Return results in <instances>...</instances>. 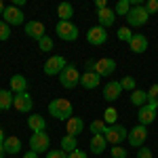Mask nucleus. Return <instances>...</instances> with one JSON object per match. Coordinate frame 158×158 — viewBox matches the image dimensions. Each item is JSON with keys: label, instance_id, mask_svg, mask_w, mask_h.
<instances>
[{"label": "nucleus", "instance_id": "f257e3e1", "mask_svg": "<svg viewBox=\"0 0 158 158\" xmlns=\"http://www.w3.org/2000/svg\"><path fill=\"white\" fill-rule=\"evenodd\" d=\"M72 103L68 101V99H63V97H59V99H53L49 103V114L53 116V118H57V120H70L72 118Z\"/></svg>", "mask_w": 158, "mask_h": 158}, {"label": "nucleus", "instance_id": "f03ea898", "mask_svg": "<svg viewBox=\"0 0 158 158\" xmlns=\"http://www.w3.org/2000/svg\"><path fill=\"white\" fill-rule=\"evenodd\" d=\"M150 21V15H148L146 6H131V11L127 15V23L131 25V27H141V25H146Z\"/></svg>", "mask_w": 158, "mask_h": 158}, {"label": "nucleus", "instance_id": "7ed1b4c3", "mask_svg": "<svg viewBox=\"0 0 158 158\" xmlns=\"http://www.w3.org/2000/svg\"><path fill=\"white\" fill-rule=\"evenodd\" d=\"M55 34H57L61 40H65V42H72V40L78 38V27H76L72 21H57Z\"/></svg>", "mask_w": 158, "mask_h": 158}, {"label": "nucleus", "instance_id": "20e7f679", "mask_svg": "<svg viewBox=\"0 0 158 158\" xmlns=\"http://www.w3.org/2000/svg\"><path fill=\"white\" fill-rule=\"evenodd\" d=\"M59 82L65 86V89H74V86L80 82V74L74 68V63H68V65L63 68V72L59 74Z\"/></svg>", "mask_w": 158, "mask_h": 158}, {"label": "nucleus", "instance_id": "39448f33", "mask_svg": "<svg viewBox=\"0 0 158 158\" xmlns=\"http://www.w3.org/2000/svg\"><path fill=\"white\" fill-rule=\"evenodd\" d=\"M103 137L108 139V143H112V146H120L122 141L129 137V131L122 124H112V127H108V131H106Z\"/></svg>", "mask_w": 158, "mask_h": 158}, {"label": "nucleus", "instance_id": "423d86ee", "mask_svg": "<svg viewBox=\"0 0 158 158\" xmlns=\"http://www.w3.org/2000/svg\"><path fill=\"white\" fill-rule=\"evenodd\" d=\"M65 65H68L65 57H61V55H53V57H49L47 63H44V74H47V76H59V74L63 72Z\"/></svg>", "mask_w": 158, "mask_h": 158}, {"label": "nucleus", "instance_id": "0eeeda50", "mask_svg": "<svg viewBox=\"0 0 158 158\" xmlns=\"http://www.w3.org/2000/svg\"><path fill=\"white\" fill-rule=\"evenodd\" d=\"M49 146H51V137L47 135V131L44 133H34L32 137H30V150L32 152H49Z\"/></svg>", "mask_w": 158, "mask_h": 158}, {"label": "nucleus", "instance_id": "6e6552de", "mask_svg": "<svg viewBox=\"0 0 158 158\" xmlns=\"http://www.w3.org/2000/svg\"><path fill=\"white\" fill-rule=\"evenodd\" d=\"M129 143L133 148H143V143H146L148 139V127H143V124H137V127H133L131 131H129Z\"/></svg>", "mask_w": 158, "mask_h": 158}, {"label": "nucleus", "instance_id": "1a4fd4ad", "mask_svg": "<svg viewBox=\"0 0 158 158\" xmlns=\"http://www.w3.org/2000/svg\"><path fill=\"white\" fill-rule=\"evenodd\" d=\"M106 40H108V30H106V27H101V25L89 27V32H86V42H89V44L101 47Z\"/></svg>", "mask_w": 158, "mask_h": 158}, {"label": "nucleus", "instance_id": "9d476101", "mask_svg": "<svg viewBox=\"0 0 158 158\" xmlns=\"http://www.w3.org/2000/svg\"><path fill=\"white\" fill-rule=\"evenodd\" d=\"M156 103H152V101H148L146 106H141L139 108V112H137V118H139V124H143V127H148V124H152V122L156 120Z\"/></svg>", "mask_w": 158, "mask_h": 158}, {"label": "nucleus", "instance_id": "9b49d317", "mask_svg": "<svg viewBox=\"0 0 158 158\" xmlns=\"http://www.w3.org/2000/svg\"><path fill=\"white\" fill-rule=\"evenodd\" d=\"M2 21L9 23V25H21L23 23V11L17 9L15 4H11V6H6L4 13H2Z\"/></svg>", "mask_w": 158, "mask_h": 158}, {"label": "nucleus", "instance_id": "f8f14e48", "mask_svg": "<svg viewBox=\"0 0 158 158\" xmlns=\"http://www.w3.org/2000/svg\"><path fill=\"white\" fill-rule=\"evenodd\" d=\"M93 72L97 74L99 78H101V76H112V74L116 72V61L110 59V57L97 59V61H95V68H93Z\"/></svg>", "mask_w": 158, "mask_h": 158}, {"label": "nucleus", "instance_id": "ddd939ff", "mask_svg": "<svg viewBox=\"0 0 158 158\" xmlns=\"http://www.w3.org/2000/svg\"><path fill=\"white\" fill-rule=\"evenodd\" d=\"M34 106V101L30 97V93H19V95H15V101H13V108L17 110V112H30Z\"/></svg>", "mask_w": 158, "mask_h": 158}, {"label": "nucleus", "instance_id": "4468645a", "mask_svg": "<svg viewBox=\"0 0 158 158\" xmlns=\"http://www.w3.org/2000/svg\"><path fill=\"white\" fill-rule=\"evenodd\" d=\"M120 93H122V86L116 80H110L108 85H103V97L108 99V101H116V99L120 97Z\"/></svg>", "mask_w": 158, "mask_h": 158}, {"label": "nucleus", "instance_id": "2eb2a0df", "mask_svg": "<svg viewBox=\"0 0 158 158\" xmlns=\"http://www.w3.org/2000/svg\"><path fill=\"white\" fill-rule=\"evenodd\" d=\"M25 34L30 38H34V40H40L42 36H47L44 34V23H40V21H27L25 23Z\"/></svg>", "mask_w": 158, "mask_h": 158}, {"label": "nucleus", "instance_id": "dca6fc26", "mask_svg": "<svg viewBox=\"0 0 158 158\" xmlns=\"http://www.w3.org/2000/svg\"><path fill=\"white\" fill-rule=\"evenodd\" d=\"M97 19H99V25L101 27H112L114 25V21H116V13H114V9H103V11H97Z\"/></svg>", "mask_w": 158, "mask_h": 158}, {"label": "nucleus", "instance_id": "f3484780", "mask_svg": "<svg viewBox=\"0 0 158 158\" xmlns=\"http://www.w3.org/2000/svg\"><path fill=\"white\" fill-rule=\"evenodd\" d=\"M129 47H131L133 53L141 55V53H146V51H148V38L143 36V34H133L131 42H129Z\"/></svg>", "mask_w": 158, "mask_h": 158}, {"label": "nucleus", "instance_id": "a211bd4d", "mask_svg": "<svg viewBox=\"0 0 158 158\" xmlns=\"http://www.w3.org/2000/svg\"><path fill=\"white\" fill-rule=\"evenodd\" d=\"M11 91L15 93V95L27 93V80H25L23 74H13L11 76Z\"/></svg>", "mask_w": 158, "mask_h": 158}, {"label": "nucleus", "instance_id": "6ab92c4d", "mask_svg": "<svg viewBox=\"0 0 158 158\" xmlns=\"http://www.w3.org/2000/svg\"><path fill=\"white\" fill-rule=\"evenodd\" d=\"M27 127L32 129V133H44L47 131V120L40 116V114H32L27 118Z\"/></svg>", "mask_w": 158, "mask_h": 158}, {"label": "nucleus", "instance_id": "aec40b11", "mask_svg": "<svg viewBox=\"0 0 158 158\" xmlns=\"http://www.w3.org/2000/svg\"><path fill=\"white\" fill-rule=\"evenodd\" d=\"M99 78L95 72H85V74H80V85L85 86V89H89V91H93V89H97L99 86Z\"/></svg>", "mask_w": 158, "mask_h": 158}, {"label": "nucleus", "instance_id": "412c9836", "mask_svg": "<svg viewBox=\"0 0 158 158\" xmlns=\"http://www.w3.org/2000/svg\"><path fill=\"white\" fill-rule=\"evenodd\" d=\"M82 129H85V122H82V118H78V116H72L70 120L65 122V131H68V135H80L82 133Z\"/></svg>", "mask_w": 158, "mask_h": 158}, {"label": "nucleus", "instance_id": "4be33fe9", "mask_svg": "<svg viewBox=\"0 0 158 158\" xmlns=\"http://www.w3.org/2000/svg\"><path fill=\"white\" fill-rule=\"evenodd\" d=\"M2 146H4V152H6V154H13V156H15V154H19V152H21V139H19V137H15V135H11V137H6V139H4V143H2Z\"/></svg>", "mask_w": 158, "mask_h": 158}, {"label": "nucleus", "instance_id": "5701e85b", "mask_svg": "<svg viewBox=\"0 0 158 158\" xmlns=\"http://www.w3.org/2000/svg\"><path fill=\"white\" fill-rule=\"evenodd\" d=\"M108 148V139L103 135H93L91 137V152L93 154H103Z\"/></svg>", "mask_w": 158, "mask_h": 158}, {"label": "nucleus", "instance_id": "b1692460", "mask_svg": "<svg viewBox=\"0 0 158 158\" xmlns=\"http://www.w3.org/2000/svg\"><path fill=\"white\" fill-rule=\"evenodd\" d=\"M57 17H59V21H72L74 6L70 2H61L59 6H57Z\"/></svg>", "mask_w": 158, "mask_h": 158}, {"label": "nucleus", "instance_id": "393cba45", "mask_svg": "<svg viewBox=\"0 0 158 158\" xmlns=\"http://www.w3.org/2000/svg\"><path fill=\"white\" fill-rule=\"evenodd\" d=\"M13 91H6V89H0V112H4V110L13 108Z\"/></svg>", "mask_w": 158, "mask_h": 158}, {"label": "nucleus", "instance_id": "a878e982", "mask_svg": "<svg viewBox=\"0 0 158 158\" xmlns=\"http://www.w3.org/2000/svg\"><path fill=\"white\" fill-rule=\"evenodd\" d=\"M61 150L65 152V154H70L74 150H78V141H76V137L74 135H63L61 137Z\"/></svg>", "mask_w": 158, "mask_h": 158}, {"label": "nucleus", "instance_id": "bb28decb", "mask_svg": "<svg viewBox=\"0 0 158 158\" xmlns=\"http://www.w3.org/2000/svg\"><path fill=\"white\" fill-rule=\"evenodd\" d=\"M131 103H133V106H137V108L146 106V103H148V91H141V89H135L133 93H131Z\"/></svg>", "mask_w": 158, "mask_h": 158}, {"label": "nucleus", "instance_id": "cd10ccee", "mask_svg": "<svg viewBox=\"0 0 158 158\" xmlns=\"http://www.w3.org/2000/svg\"><path fill=\"white\" fill-rule=\"evenodd\" d=\"M129 11H131V0H118V4L114 6L116 17H127Z\"/></svg>", "mask_w": 158, "mask_h": 158}, {"label": "nucleus", "instance_id": "c85d7f7f", "mask_svg": "<svg viewBox=\"0 0 158 158\" xmlns=\"http://www.w3.org/2000/svg\"><path fill=\"white\" fill-rule=\"evenodd\" d=\"M116 120H118V110L116 108H106V112H103V122L108 124V127H112V124H116Z\"/></svg>", "mask_w": 158, "mask_h": 158}, {"label": "nucleus", "instance_id": "c756f323", "mask_svg": "<svg viewBox=\"0 0 158 158\" xmlns=\"http://www.w3.org/2000/svg\"><path fill=\"white\" fill-rule=\"evenodd\" d=\"M106 131H108V124H106L103 120L91 122V133L93 135H106Z\"/></svg>", "mask_w": 158, "mask_h": 158}, {"label": "nucleus", "instance_id": "7c9ffc66", "mask_svg": "<svg viewBox=\"0 0 158 158\" xmlns=\"http://www.w3.org/2000/svg\"><path fill=\"white\" fill-rule=\"evenodd\" d=\"M118 82H120L122 91H131V93L135 91V85H137L133 76H122V80H118Z\"/></svg>", "mask_w": 158, "mask_h": 158}, {"label": "nucleus", "instance_id": "2f4dec72", "mask_svg": "<svg viewBox=\"0 0 158 158\" xmlns=\"http://www.w3.org/2000/svg\"><path fill=\"white\" fill-rule=\"evenodd\" d=\"M38 47H40V51H42V53L53 51V38H51V36H42L40 40H38Z\"/></svg>", "mask_w": 158, "mask_h": 158}, {"label": "nucleus", "instance_id": "473e14b6", "mask_svg": "<svg viewBox=\"0 0 158 158\" xmlns=\"http://www.w3.org/2000/svg\"><path fill=\"white\" fill-rule=\"evenodd\" d=\"M11 38V25L4 23L2 19H0V42H4V40H9Z\"/></svg>", "mask_w": 158, "mask_h": 158}, {"label": "nucleus", "instance_id": "72a5a7b5", "mask_svg": "<svg viewBox=\"0 0 158 158\" xmlns=\"http://www.w3.org/2000/svg\"><path fill=\"white\" fill-rule=\"evenodd\" d=\"M148 101L156 103V108H158V82L150 86V91H148Z\"/></svg>", "mask_w": 158, "mask_h": 158}, {"label": "nucleus", "instance_id": "f704fd0d", "mask_svg": "<svg viewBox=\"0 0 158 158\" xmlns=\"http://www.w3.org/2000/svg\"><path fill=\"white\" fill-rule=\"evenodd\" d=\"M131 38H133V32H131L129 27H120V30H118V40H122V42H131Z\"/></svg>", "mask_w": 158, "mask_h": 158}, {"label": "nucleus", "instance_id": "c9c22d12", "mask_svg": "<svg viewBox=\"0 0 158 158\" xmlns=\"http://www.w3.org/2000/svg\"><path fill=\"white\" fill-rule=\"evenodd\" d=\"M143 6H146L148 15H154V13H158V0H148Z\"/></svg>", "mask_w": 158, "mask_h": 158}, {"label": "nucleus", "instance_id": "e433bc0d", "mask_svg": "<svg viewBox=\"0 0 158 158\" xmlns=\"http://www.w3.org/2000/svg\"><path fill=\"white\" fill-rule=\"evenodd\" d=\"M112 158H127V152H124V148L114 146V148H112Z\"/></svg>", "mask_w": 158, "mask_h": 158}, {"label": "nucleus", "instance_id": "4c0bfd02", "mask_svg": "<svg viewBox=\"0 0 158 158\" xmlns=\"http://www.w3.org/2000/svg\"><path fill=\"white\" fill-rule=\"evenodd\" d=\"M47 158H68V154L63 150H51V152H47Z\"/></svg>", "mask_w": 158, "mask_h": 158}, {"label": "nucleus", "instance_id": "58836bf2", "mask_svg": "<svg viewBox=\"0 0 158 158\" xmlns=\"http://www.w3.org/2000/svg\"><path fill=\"white\" fill-rule=\"evenodd\" d=\"M137 158H152V150L150 148H139V152H137Z\"/></svg>", "mask_w": 158, "mask_h": 158}, {"label": "nucleus", "instance_id": "ea45409f", "mask_svg": "<svg viewBox=\"0 0 158 158\" xmlns=\"http://www.w3.org/2000/svg\"><path fill=\"white\" fill-rule=\"evenodd\" d=\"M68 158H89V156H86V152H82V150H74V152L68 154Z\"/></svg>", "mask_w": 158, "mask_h": 158}, {"label": "nucleus", "instance_id": "a19ab883", "mask_svg": "<svg viewBox=\"0 0 158 158\" xmlns=\"http://www.w3.org/2000/svg\"><path fill=\"white\" fill-rule=\"evenodd\" d=\"M95 9H97V11H103V9H108V2H106V0H97V2H95Z\"/></svg>", "mask_w": 158, "mask_h": 158}, {"label": "nucleus", "instance_id": "79ce46f5", "mask_svg": "<svg viewBox=\"0 0 158 158\" xmlns=\"http://www.w3.org/2000/svg\"><path fill=\"white\" fill-rule=\"evenodd\" d=\"M23 158H38V154H36V152H32V150H30V152H25V154H23Z\"/></svg>", "mask_w": 158, "mask_h": 158}, {"label": "nucleus", "instance_id": "37998d69", "mask_svg": "<svg viewBox=\"0 0 158 158\" xmlns=\"http://www.w3.org/2000/svg\"><path fill=\"white\" fill-rule=\"evenodd\" d=\"M4 139H6V135H4V131L0 129V143H4Z\"/></svg>", "mask_w": 158, "mask_h": 158}, {"label": "nucleus", "instance_id": "c03bdc74", "mask_svg": "<svg viewBox=\"0 0 158 158\" xmlns=\"http://www.w3.org/2000/svg\"><path fill=\"white\" fill-rule=\"evenodd\" d=\"M4 9H6V6H4V2L0 0V17H2V13H4Z\"/></svg>", "mask_w": 158, "mask_h": 158}, {"label": "nucleus", "instance_id": "a18cd8bd", "mask_svg": "<svg viewBox=\"0 0 158 158\" xmlns=\"http://www.w3.org/2000/svg\"><path fill=\"white\" fill-rule=\"evenodd\" d=\"M4 154H6V152H4V146L0 143V158H4Z\"/></svg>", "mask_w": 158, "mask_h": 158}]
</instances>
